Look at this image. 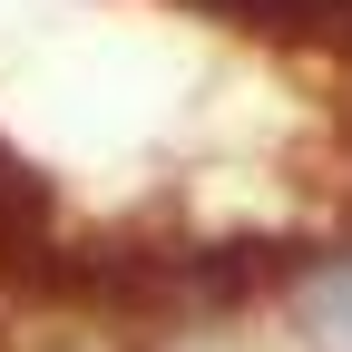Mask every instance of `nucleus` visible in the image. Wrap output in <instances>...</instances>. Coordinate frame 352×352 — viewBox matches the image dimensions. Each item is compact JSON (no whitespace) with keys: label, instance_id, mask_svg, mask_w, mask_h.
Wrapping results in <instances>:
<instances>
[{"label":"nucleus","instance_id":"nucleus-2","mask_svg":"<svg viewBox=\"0 0 352 352\" xmlns=\"http://www.w3.org/2000/svg\"><path fill=\"white\" fill-rule=\"evenodd\" d=\"M186 10H215V20H314V10H352V0H186Z\"/></svg>","mask_w":352,"mask_h":352},{"label":"nucleus","instance_id":"nucleus-1","mask_svg":"<svg viewBox=\"0 0 352 352\" xmlns=\"http://www.w3.org/2000/svg\"><path fill=\"white\" fill-rule=\"evenodd\" d=\"M294 333L314 352H352V245L294 264Z\"/></svg>","mask_w":352,"mask_h":352}]
</instances>
